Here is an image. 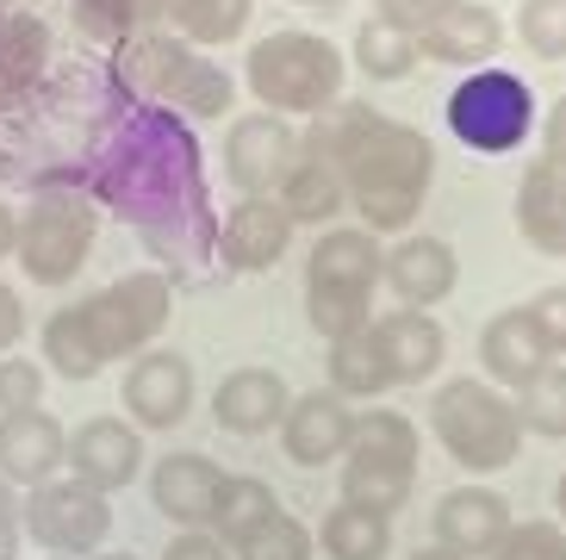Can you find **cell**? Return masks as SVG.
Returning a JSON list of instances; mask_svg holds the SVG:
<instances>
[{
	"label": "cell",
	"instance_id": "816d5d0a",
	"mask_svg": "<svg viewBox=\"0 0 566 560\" xmlns=\"http://www.w3.org/2000/svg\"><path fill=\"white\" fill-rule=\"evenodd\" d=\"M7 13H13V0H0V19H7Z\"/></svg>",
	"mask_w": 566,
	"mask_h": 560
},
{
	"label": "cell",
	"instance_id": "c3c4849f",
	"mask_svg": "<svg viewBox=\"0 0 566 560\" xmlns=\"http://www.w3.org/2000/svg\"><path fill=\"white\" fill-rule=\"evenodd\" d=\"M56 560H137V554H56Z\"/></svg>",
	"mask_w": 566,
	"mask_h": 560
},
{
	"label": "cell",
	"instance_id": "b9f144b4",
	"mask_svg": "<svg viewBox=\"0 0 566 560\" xmlns=\"http://www.w3.org/2000/svg\"><path fill=\"white\" fill-rule=\"evenodd\" d=\"M163 560H231V548L218 542L212 529H181V536L163 548Z\"/></svg>",
	"mask_w": 566,
	"mask_h": 560
},
{
	"label": "cell",
	"instance_id": "ee69618b",
	"mask_svg": "<svg viewBox=\"0 0 566 560\" xmlns=\"http://www.w3.org/2000/svg\"><path fill=\"white\" fill-rule=\"evenodd\" d=\"M542 163H560L566 168V94L548 106V118H542Z\"/></svg>",
	"mask_w": 566,
	"mask_h": 560
},
{
	"label": "cell",
	"instance_id": "e575fe53",
	"mask_svg": "<svg viewBox=\"0 0 566 560\" xmlns=\"http://www.w3.org/2000/svg\"><path fill=\"white\" fill-rule=\"evenodd\" d=\"M69 13L87 38L125 44L137 32H163V0H69Z\"/></svg>",
	"mask_w": 566,
	"mask_h": 560
},
{
	"label": "cell",
	"instance_id": "7dc6e473",
	"mask_svg": "<svg viewBox=\"0 0 566 560\" xmlns=\"http://www.w3.org/2000/svg\"><path fill=\"white\" fill-rule=\"evenodd\" d=\"M554 511H560V529H566V474H560V486H554Z\"/></svg>",
	"mask_w": 566,
	"mask_h": 560
},
{
	"label": "cell",
	"instance_id": "83f0119b",
	"mask_svg": "<svg viewBox=\"0 0 566 560\" xmlns=\"http://www.w3.org/2000/svg\"><path fill=\"white\" fill-rule=\"evenodd\" d=\"M324 367H331V393H343V398H380V393L399 386L392 367H386V355H380L374 324L355 330V336H336L331 355H324Z\"/></svg>",
	"mask_w": 566,
	"mask_h": 560
},
{
	"label": "cell",
	"instance_id": "484cf974",
	"mask_svg": "<svg viewBox=\"0 0 566 560\" xmlns=\"http://www.w3.org/2000/svg\"><path fill=\"white\" fill-rule=\"evenodd\" d=\"M349 467H386L417 479V424L405 412H355L349 424Z\"/></svg>",
	"mask_w": 566,
	"mask_h": 560
},
{
	"label": "cell",
	"instance_id": "30bf717a",
	"mask_svg": "<svg viewBox=\"0 0 566 560\" xmlns=\"http://www.w3.org/2000/svg\"><path fill=\"white\" fill-rule=\"evenodd\" d=\"M19 523L44 554H101L106 529H113V505L87 479L56 474L19 498Z\"/></svg>",
	"mask_w": 566,
	"mask_h": 560
},
{
	"label": "cell",
	"instance_id": "6da1fadb",
	"mask_svg": "<svg viewBox=\"0 0 566 560\" xmlns=\"http://www.w3.org/2000/svg\"><path fill=\"white\" fill-rule=\"evenodd\" d=\"M82 182L106 212L137 225V237L163 262H200L206 249H218V225H212V206H206L200 137L168 106H132L101 137Z\"/></svg>",
	"mask_w": 566,
	"mask_h": 560
},
{
	"label": "cell",
	"instance_id": "9c48e42d",
	"mask_svg": "<svg viewBox=\"0 0 566 560\" xmlns=\"http://www.w3.org/2000/svg\"><path fill=\"white\" fill-rule=\"evenodd\" d=\"M87 305V330L101 343V362H132L156 343L175 318V287H168L163 268H137V274H118L113 287H101Z\"/></svg>",
	"mask_w": 566,
	"mask_h": 560
},
{
	"label": "cell",
	"instance_id": "e0dca14e",
	"mask_svg": "<svg viewBox=\"0 0 566 560\" xmlns=\"http://www.w3.org/2000/svg\"><path fill=\"white\" fill-rule=\"evenodd\" d=\"M349 398L343 393H300L293 405H286L281 417V448H286V462L293 467H331L343 462V448H349Z\"/></svg>",
	"mask_w": 566,
	"mask_h": 560
},
{
	"label": "cell",
	"instance_id": "4fadbf2b",
	"mask_svg": "<svg viewBox=\"0 0 566 560\" xmlns=\"http://www.w3.org/2000/svg\"><path fill=\"white\" fill-rule=\"evenodd\" d=\"M293 231H300V225H293V212H286L281 199L250 194L218 218V256L231 268H243V274H268V268L293 249Z\"/></svg>",
	"mask_w": 566,
	"mask_h": 560
},
{
	"label": "cell",
	"instance_id": "8992f818",
	"mask_svg": "<svg viewBox=\"0 0 566 560\" xmlns=\"http://www.w3.org/2000/svg\"><path fill=\"white\" fill-rule=\"evenodd\" d=\"M343 82H349L343 50L317 32H268L250 44V94L286 125L331 113L343 100Z\"/></svg>",
	"mask_w": 566,
	"mask_h": 560
},
{
	"label": "cell",
	"instance_id": "1f68e13d",
	"mask_svg": "<svg viewBox=\"0 0 566 560\" xmlns=\"http://www.w3.org/2000/svg\"><path fill=\"white\" fill-rule=\"evenodd\" d=\"M44 362H51V374L63 380H94L101 374V343H94V330H87V305L75 299V305H63V312L44 324Z\"/></svg>",
	"mask_w": 566,
	"mask_h": 560
},
{
	"label": "cell",
	"instance_id": "cb8c5ba5",
	"mask_svg": "<svg viewBox=\"0 0 566 560\" xmlns=\"http://www.w3.org/2000/svg\"><path fill=\"white\" fill-rule=\"evenodd\" d=\"M374 336H380V355H386V367H392L399 386L430 380L436 367H442V355H449L442 324H436L430 312H411V305H399V312H374Z\"/></svg>",
	"mask_w": 566,
	"mask_h": 560
},
{
	"label": "cell",
	"instance_id": "9a60e30c",
	"mask_svg": "<svg viewBox=\"0 0 566 560\" xmlns=\"http://www.w3.org/2000/svg\"><path fill=\"white\" fill-rule=\"evenodd\" d=\"M125 412L137 429H175L193 412V367L175 349H144L125 374Z\"/></svg>",
	"mask_w": 566,
	"mask_h": 560
},
{
	"label": "cell",
	"instance_id": "836d02e7",
	"mask_svg": "<svg viewBox=\"0 0 566 560\" xmlns=\"http://www.w3.org/2000/svg\"><path fill=\"white\" fill-rule=\"evenodd\" d=\"M274 511H281V498H274V486H268V479L224 474V492H218V511H212V536L224 548H237L255 523H268Z\"/></svg>",
	"mask_w": 566,
	"mask_h": 560
},
{
	"label": "cell",
	"instance_id": "f546056e",
	"mask_svg": "<svg viewBox=\"0 0 566 560\" xmlns=\"http://www.w3.org/2000/svg\"><path fill=\"white\" fill-rule=\"evenodd\" d=\"M417 32H405V25H392V19L367 13L361 25H355V69L361 75H374V82H405V75H417Z\"/></svg>",
	"mask_w": 566,
	"mask_h": 560
},
{
	"label": "cell",
	"instance_id": "d6a6232c",
	"mask_svg": "<svg viewBox=\"0 0 566 560\" xmlns=\"http://www.w3.org/2000/svg\"><path fill=\"white\" fill-rule=\"evenodd\" d=\"M511 405H516V424H523V436L566 443V362L535 367V374L511 393Z\"/></svg>",
	"mask_w": 566,
	"mask_h": 560
},
{
	"label": "cell",
	"instance_id": "5b68a950",
	"mask_svg": "<svg viewBox=\"0 0 566 560\" xmlns=\"http://www.w3.org/2000/svg\"><path fill=\"white\" fill-rule=\"evenodd\" d=\"M94 237H101V199L87 194L82 175H44V182H32V199L19 206L13 256L38 287H69V280L82 274Z\"/></svg>",
	"mask_w": 566,
	"mask_h": 560
},
{
	"label": "cell",
	"instance_id": "2e32d148",
	"mask_svg": "<svg viewBox=\"0 0 566 560\" xmlns=\"http://www.w3.org/2000/svg\"><path fill=\"white\" fill-rule=\"evenodd\" d=\"M504 50V19L492 13V7H480V0H461V7H449L442 19H430L423 32H417V56L423 63H442V69H485L492 56Z\"/></svg>",
	"mask_w": 566,
	"mask_h": 560
},
{
	"label": "cell",
	"instance_id": "ffe728a7",
	"mask_svg": "<svg viewBox=\"0 0 566 560\" xmlns=\"http://www.w3.org/2000/svg\"><path fill=\"white\" fill-rule=\"evenodd\" d=\"M454 280H461V256H454V243H442V237H399V249H386L380 287L399 299V305H411V312L449 299Z\"/></svg>",
	"mask_w": 566,
	"mask_h": 560
},
{
	"label": "cell",
	"instance_id": "f35d334b",
	"mask_svg": "<svg viewBox=\"0 0 566 560\" xmlns=\"http://www.w3.org/2000/svg\"><path fill=\"white\" fill-rule=\"evenodd\" d=\"M44 398V362H0V417L38 412Z\"/></svg>",
	"mask_w": 566,
	"mask_h": 560
},
{
	"label": "cell",
	"instance_id": "d590c367",
	"mask_svg": "<svg viewBox=\"0 0 566 560\" xmlns=\"http://www.w3.org/2000/svg\"><path fill=\"white\" fill-rule=\"evenodd\" d=\"M231 560H312V529L293 511H274L231 548Z\"/></svg>",
	"mask_w": 566,
	"mask_h": 560
},
{
	"label": "cell",
	"instance_id": "277c9868",
	"mask_svg": "<svg viewBox=\"0 0 566 560\" xmlns=\"http://www.w3.org/2000/svg\"><path fill=\"white\" fill-rule=\"evenodd\" d=\"M386 274V249L361 225H331L305 256V318L324 343L374 324V293Z\"/></svg>",
	"mask_w": 566,
	"mask_h": 560
},
{
	"label": "cell",
	"instance_id": "d6986e66",
	"mask_svg": "<svg viewBox=\"0 0 566 560\" xmlns=\"http://www.w3.org/2000/svg\"><path fill=\"white\" fill-rule=\"evenodd\" d=\"M69 462V429L56 424L44 405L38 412H13L0 417V479L7 486H44V479H56V467Z\"/></svg>",
	"mask_w": 566,
	"mask_h": 560
},
{
	"label": "cell",
	"instance_id": "681fc988",
	"mask_svg": "<svg viewBox=\"0 0 566 560\" xmlns=\"http://www.w3.org/2000/svg\"><path fill=\"white\" fill-rule=\"evenodd\" d=\"M411 560H461V554H449V548H423V554H411Z\"/></svg>",
	"mask_w": 566,
	"mask_h": 560
},
{
	"label": "cell",
	"instance_id": "74e56055",
	"mask_svg": "<svg viewBox=\"0 0 566 560\" xmlns=\"http://www.w3.org/2000/svg\"><path fill=\"white\" fill-rule=\"evenodd\" d=\"M485 560H566V529L548 517H530V523H511L499 536V548Z\"/></svg>",
	"mask_w": 566,
	"mask_h": 560
},
{
	"label": "cell",
	"instance_id": "f907efd6",
	"mask_svg": "<svg viewBox=\"0 0 566 560\" xmlns=\"http://www.w3.org/2000/svg\"><path fill=\"white\" fill-rule=\"evenodd\" d=\"M300 7H349V0H300Z\"/></svg>",
	"mask_w": 566,
	"mask_h": 560
},
{
	"label": "cell",
	"instance_id": "7402d4cb",
	"mask_svg": "<svg viewBox=\"0 0 566 560\" xmlns=\"http://www.w3.org/2000/svg\"><path fill=\"white\" fill-rule=\"evenodd\" d=\"M286 405H293V393H286V380L274 367H231L212 393V417L231 436H268V429H281Z\"/></svg>",
	"mask_w": 566,
	"mask_h": 560
},
{
	"label": "cell",
	"instance_id": "7bdbcfd3",
	"mask_svg": "<svg viewBox=\"0 0 566 560\" xmlns=\"http://www.w3.org/2000/svg\"><path fill=\"white\" fill-rule=\"evenodd\" d=\"M19 536H25V523H19V492L0 479V560H19Z\"/></svg>",
	"mask_w": 566,
	"mask_h": 560
},
{
	"label": "cell",
	"instance_id": "4dcf8cb0",
	"mask_svg": "<svg viewBox=\"0 0 566 560\" xmlns=\"http://www.w3.org/2000/svg\"><path fill=\"white\" fill-rule=\"evenodd\" d=\"M317 542L331 560H386L392 548V517L386 511H367V505H336L317 529Z\"/></svg>",
	"mask_w": 566,
	"mask_h": 560
},
{
	"label": "cell",
	"instance_id": "d4e9b609",
	"mask_svg": "<svg viewBox=\"0 0 566 560\" xmlns=\"http://www.w3.org/2000/svg\"><path fill=\"white\" fill-rule=\"evenodd\" d=\"M480 362H485V380H492L499 393H504V386L516 393L535 367L554 362V349L542 343V330H535L530 305H516V312H499L492 324L480 330Z\"/></svg>",
	"mask_w": 566,
	"mask_h": 560
},
{
	"label": "cell",
	"instance_id": "4316f807",
	"mask_svg": "<svg viewBox=\"0 0 566 560\" xmlns=\"http://www.w3.org/2000/svg\"><path fill=\"white\" fill-rule=\"evenodd\" d=\"M250 13H255V0H163V25L193 50L237 44Z\"/></svg>",
	"mask_w": 566,
	"mask_h": 560
},
{
	"label": "cell",
	"instance_id": "ac0fdd59",
	"mask_svg": "<svg viewBox=\"0 0 566 560\" xmlns=\"http://www.w3.org/2000/svg\"><path fill=\"white\" fill-rule=\"evenodd\" d=\"M430 523H436V548L473 560V554H492L499 536L516 517H511V505H504V492H492V486H454V492L436 498Z\"/></svg>",
	"mask_w": 566,
	"mask_h": 560
},
{
	"label": "cell",
	"instance_id": "603a6c76",
	"mask_svg": "<svg viewBox=\"0 0 566 560\" xmlns=\"http://www.w3.org/2000/svg\"><path fill=\"white\" fill-rule=\"evenodd\" d=\"M516 231L548 262L566 256V168L560 163L523 168V182H516Z\"/></svg>",
	"mask_w": 566,
	"mask_h": 560
},
{
	"label": "cell",
	"instance_id": "60d3db41",
	"mask_svg": "<svg viewBox=\"0 0 566 560\" xmlns=\"http://www.w3.org/2000/svg\"><path fill=\"white\" fill-rule=\"evenodd\" d=\"M449 7H461V0H374V13L392 19V25H405V32H423V25L442 19Z\"/></svg>",
	"mask_w": 566,
	"mask_h": 560
},
{
	"label": "cell",
	"instance_id": "5bb4252c",
	"mask_svg": "<svg viewBox=\"0 0 566 560\" xmlns=\"http://www.w3.org/2000/svg\"><path fill=\"white\" fill-rule=\"evenodd\" d=\"M69 474L87 479L94 492H118L144 474V429L132 417H87L75 436H69Z\"/></svg>",
	"mask_w": 566,
	"mask_h": 560
},
{
	"label": "cell",
	"instance_id": "8d00e7d4",
	"mask_svg": "<svg viewBox=\"0 0 566 560\" xmlns=\"http://www.w3.org/2000/svg\"><path fill=\"white\" fill-rule=\"evenodd\" d=\"M516 38L542 63H566V0H523L516 7Z\"/></svg>",
	"mask_w": 566,
	"mask_h": 560
},
{
	"label": "cell",
	"instance_id": "7a4b0ae2",
	"mask_svg": "<svg viewBox=\"0 0 566 560\" xmlns=\"http://www.w3.org/2000/svg\"><path fill=\"white\" fill-rule=\"evenodd\" d=\"M331 137H336V163L349 182V206L361 212V231L386 237L405 231L436 182V144L417 125L386 118L367 100H336L331 106Z\"/></svg>",
	"mask_w": 566,
	"mask_h": 560
},
{
	"label": "cell",
	"instance_id": "44dd1931",
	"mask_svg": "<svg viewBox=\"0 0 566 560\" xmlns=\"http://www.w3.org/2000/svg\"><path fill=\"white\" fill-rule=\"evenodd\" d=\"M218 492H224V467L206 455H168L150 474V505L181 529H212Z\"/></svg>",
	"mask_w": 566,
	"mask_h": 560
},
{
	"label": "cell",
	"instance_id": "f6af8a7d",
	"mask_svg": "<svg viewBox=\"0 0 566 560\" xmlns=\"http://www.w3.org/2000/svg\"><path fill=\"white\" fill-rule=\"evenodd\" d=\"M25 336V305H19V293L13 287H0V355Z\"/></svg>",
	"mask_w": 566,
	"mask_h": 560
},
{
	"label": "cell",
	"instance_id": "bcb514c9",
	"mask_svg": "<svg viewBox=\"0 0 566 560\" xmlns=\"http://www.w3.org/2000/svg\"><path fill=\"white\" fill-rule=\"evenodd\" d=\"M13 237H19V212L13 206H0V262L13 256Z\"/></svg>",
	"mask_w": 566,
	"mask_h": 560
},
{
	"label": "cell",
	"instance_id": "f1b7e54d",
	"mask_svg": "<svg viewBox=\"0 0 566 560\" xmlns=\"http://www.w3.org/2000/svg\"><path fill=\"white\" fill-rule=\"evenodd\" d=\"M51 63V25L38 13H7L0 19V100L25 94Z\"/></svg>",
	"mask_w": 566,
	"mask_h": 560
},
{
	"label": "cell",
	"instance_id": "7c38bea8",
	"mask_svg": "<svg viewBox=\"0 0 566 560\" xmlns=\"http://www.w3.org/2000/svg\"><path fill=\"white\" fill-rule=\"evenodd\" d=\"M274 199L293 212V225H331L336 212H349V182H343V163H336L331 113L300 125V163H293V175Z\"/></svg>",
	"mask_w": 566,
	"mask_h": 560
},
{
	"label": "cell",
	"instance_id": "ab89813d",
	"mask_svg": "<svg viewBox=\"0 0 566 560\" xmlns=\"http://www.w3.org/2000/svg\"><path fill=\"white\" fill-rule=\"evenodd\" d=\"M530 318H535V330H542V343H548L554 355H566V287L535 293L530 299Z\"/></svg>",
	"mask_w": 566,
	"mask_h": 560
},
{
	"label": "cell",
	"instance_id": "ba28073f",
	"mask_svg": "<svg viewBox=\"0 0 566 560\" xmlns=\"http://www.w3.org/2000/svg\"><path fill=\"white\" fill-rule=\"evenodd\" d=\"M449 132L480 156H504L535 132V94L511 69H473L449 94Z\"/></svg>",
	"mask_w": 566,
	"mask_h": 560
},
{
	"label": "cell",
	"instance_id": "3957f363",
	"mask_svg": "<svg viewBox=\"0 0 566 560\" xmlns=\"http://www.w3.org/2000/svg\"><path fill=\"white\" fill-rule=\"evenodd\" d=\"M113 82L132 106H168L187 125L224 118L237 106L231 69L206 63L193 44H181L175 32H137L125 44H113Z\"/></svg>",
	"mask_w": 566,
	"mask_h": 560
},
{
	"label": "cell",
	"instance_id": "8fae6325",
	"mask_svg": "<svg viewBox=\"0 0 566 560\" xmlns=\"http://www.w3.org/2000/svg\"><path fill=\"white\" fill-rule=\"evenodd\" d=\"M293 163H300V132L274 113H243L231 132H224V175H231L237 199L281 194Z\"/></svg>",
	"mask_w": 566,
	"mask_h": 560
},
{
	"label": "cell",
	"instance_id": "52a82bcc",
	"mask_svg": "<svg viewBox=\"0 0 566 560\" xmlns=\"http://www.w3.org/2000/svg\"><path fill=\"white\" fill-rule=\"evenodd\" d=\"M430 429H436V443L449 448V462L467 467V474H504V467L523 455L516 405L480 374L449 380V386L430 398Z\"/></svg>",
	"mask_w": 566,
	"mask_h": 560
}]
</instances>
